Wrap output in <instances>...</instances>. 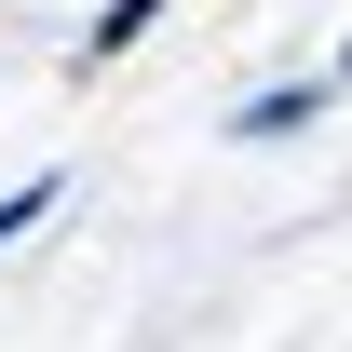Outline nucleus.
Instances as JSON below:
<instances>
[{"instance_id":"nucleus-1","label":"nucleus","mask_w":352,"mask_h":352,"mask_svg":"<svg viewBox=\"0 0 352 352\" xmlns=\"http://www.w3.org/2000/svg\"><path fill=\"white\" fill-rule=\"evenodd\" d=\"M311 109H325V82H271V95H244V109H230V135H244V149H271V135H311Z\"/></svg>"},{"instance_id":"nucleus-2","label":"nucleus","mask_w":352,"mask_h":352,"mask_svg":"<svg viewBox=\"0 0 352 352\" xmlns=\"http://www.w3.org/2000/svg\"><path fill=\"white\" fill-rule=\"evenodd\" d=\"M163 14H176V0H109V14H95V68H109V54H135V41H149V28H163Z\"/></svg>"},{"instance_id":"nucleus-3","label":"nucleus","mask_w":352,"mask_h":352,"mask_svg":"<svg viewBox=\"0 0 352 352\" xmlns=\"http://www.w3.org/2000/svg\"><path fill=\"white\" fill-rule=\"evenodd\" d=\"M41 217H54V176H14V190H0V244H28Z\"/></svg>"},{"instance_id":"nucleus-4","label":"nucleus","mask_w":352,"mask_h":352,"mask_svg":"<svg viewBox=\"0 0 352 352\" xmlns=\"http://www.w3.org/2000/svg\"><path fill=\"white\" fill-rule=\"evenodd\" d=\"M339 82H352V41H339Z\"/></svg>"}]
</instances>
